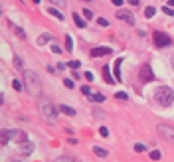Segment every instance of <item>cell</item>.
<instances>
[{
    "label": "cell",
    "instance_id": "1",
    "mask_svg": "<svg viewBox=\"0 0 174 162\" xmlns=\"http://www.w3.org/2000/svg\"><path fill=\"white\" fill-rule=\"evenodd\" d=\"M38 107H40V115H42V119L46 121V123H58V111H60V107L55 109L54 107V103L50 101V99H46V97H40L38 99Z\"/></svg>",
    "mask_w": 174,
    "mask_h": 162
},
{
    "label": "cell",
    "instance_id": "2",
    "mask_svg": "<svg viewBox=\"0 0 174 162\" xmlns=\"http://www.w3.org/2000/svg\"><path fill=\"white\" fill-rule=\"evenodd\" d=\"M24 83H26V89L32 93V95H38L42 91V81L40 77L36 75L34 71H30V69H26L24 71Z\"/></svg>",
    "mask_w": 174,
    "mask_h": 162
},
{
    "label": "cell",
    "instance_id": "3",
    "mask_svg": "<svg viewBox=\"0 0 174 162\" xmlns=\"http://www.w3.org/2000/svg\"><path fill=\"white\" fill-rule=\"evenodd\" d=\"M154 99H156L158 105L168 107V105H172V101H174V91L170 89V87H166V85H162V87H158V89L154 91Z\"/></svg>",
    "mask_w": 174,
    "mask_h": 162
},
{
    "label": "cell",
    "instance_id": "4",
    "mask_svg": "<svg viewBox=\"0 0 174 162\" xmlns=\"http://www.w3.org/2000/svg\"><path fill=\"white\" fill-rule=\"evenodd\" d=\"M156 130H158V135H160L162 140L174 144V129H172V127H168V125H158Z\"/></svg>",
    "mask_w": 174,
    "mask_h": 162
},
{
    "label": "cell",
    "instance_id": "5",
    "mask_svg": "<svg viewBox=\"0 0 174 162\" xmlns=\"http://www.w3.org/2000/svg\"><path fill=\"white\" fill-rule=\"evenodd\" d=\"M152 38H154V45H156V48H168V45H170V38H168L164 32H154Z\"/></svg>",
    "mask_w": 174,
    "mask_h": 162
},
{
    "label": "cell",
    "instance_id": "6",
    "mask_svg": "<svg viewBox=\"0 0 174 162\" xmlns=\"http://www.w3.org/2000/svg\"><path fill=\"white\" fill-rule=\"evenodd\" d=\"M139 75H141V79L145 81V83H148V81H152V79H154V73H152V69H150V65H148V63H145L141 67Z\"/></svg>",
    "mask_w": 174,
    "mask_h": 162
},
{
    "label": "cell",
    "instance_id": "7",
    "mask_svg": "<svg viewBox=\"0 0 174 162\" xmlns=\"http://www.w3.org/2000/svg\"><path fill=\"white\" fill-rule=\"evenodd\" d=\"M117 18H119V20H125L127 24H131V26L134 24L133 14H131V12H127V10H119V12H117Z\"/></svg>",
    "mask_w": 174,
    "mask_h": 162
},
{
    "label": "cell",
    "instance_id": "8",
    "mask_svg": "<svg viewBox=\"0 0 174 162\" xmlns=\"http://www.w3.org/2000/svg\"><path fill=\"white\" fill-rule=\"evenodd\" d=\"M109 53H111V48H105V45H101V48H93V50H91V55H93V58L109 55Z\"/></svg>",
    "mask_w": 174,
    "mask_h": 162
},
{
    "label": "cell",
    "instance_id": "9",
    "mask_svg": "<svg viewBox=\"0 0 174 162\" xmlns=\"http://www.w3.org/2000/svg\"><path fill=\"white\" fill-rule=\"evenodd\" d=\"M103 77H105V81H107V83H115V81H117V79L111 77V71H109V67H107V65L103 67Z\"/></svg>",
    "mask_w": 174,
    "mask_h": 162
},
{
    "label": "cell",
    "instance_id": "10",
    "mask_svg": "<svg viewBox=\"0 0 174 162\" xmlns=\"http://www.w3.org/2000/svg\"><path fill=\"white\" fill-rule=\"evenodd\" d=\"M89 99H91V101H95V103H103V101H105V95H101V93H91V95H89Z\"/></svg>",
    "mask_w": 174,
    "mask_h": 162
},
{
    "label": "cell",
    "instance_id": "11",
    "mask_svg": "<svg viewBox=\"0 0 174 162\" xmlns=\"http://www.w3.org/2000/svg\"><path fill=\"white\" fill-rule=\"evenodd\" d=\"M12 136H14V130H10V132H8V130H2V144H8V140H10Z\"/></svg>",
    "mask_w": 174,
    "mask_h": 162
},
{
    "label": "cell",
    "instance_id": "12",
    "mask_svg": "<svg viewBox=\"0 0 174 162\" xmlns=\"http://www.w3.org/2000/svg\"><path fill=\"white\" fill-rule=\"evenodd\" d=\"M121 63H123V59L115 61V79H121Z\"/></svg>",
    "mask_w": 174,
    "mask_h": 162
},
{
    "label": "cell",
    "instance_id": "13",
    "mask_svg": "<svg viewBox=\"0 0 174 162\" xmlns=\"http://www.w3.org/2000/svg\"><path fill=\"white\" fill-rule=\"evenodd\" d=\"M60 111H63L65 115H69V117H73V115H75V109L67 107V105H60Z\"/></svg>",
    "mask_w": 174,
    "mask_h": 162
},
{
    "label": "cell",
    "instance_id": "14",
    "mask_svg": "<svg viewBox=\"0 0 174 162\" xmlns=\"http://www.w3.org/2000/svg\"><path fill=\"white\" fill-rule=\"evenodd\" d=\"M154 12H156V8H154V6H147V8H145V16H147V18H152Z\"/></svg>",
    "mask_w": 174,
    "mask_h": 162
},
{
    "label": "cell",
    "instance_id": "15",
    "mask_svg": "<svg viewBox=\"0 0 174 162\" xmlns=\"http://www.w3.org/2000/svg\"><path fill=\"white\" fill-rule=\"evenodd\" d=\"M14 65H16V69H20V71H24V65H22V59L18 58V55H14Z\"/></svg>",
    "mask_w": 174,
    "mask_h": 162
},
{
    "label": "cell",
    "instance_id": "16",
    "mask_svg": "<svg viewBox=\"0 0 174 162\" xmlns=\"http://www.w3.org/2000/svg\"><path fill=\"white\" fill-rule=\"evenodd\" d=\"M50 14H52V16H55L58 20H63V14H61L60 10H55V8H50Z\"/></svg>",
    "mask_w": 174,
    "mask_h": 162
},
{
    "label": "cell",
    "instance_id": "17",
    "mask_svg": "<svg viewBox=\"0 0 174 162\" xmlns=\"http://www.w3.org/2000/svg\"><path fill=\"white\" fill-rule=\"evenodd\" d=\"M47 42H50V36H47V34H44V36L38 38V45H44V44H47Z\"/></svg>",
    "mask_w": 174,
    "mask_h": 162
},
{
    "label": "cell",
    "instance_id": "18",
    "mask_svg": "<svg viewBox=\"0 0 174 162\" xmlns=\"http://www.w3.org/2000/svg\"><path fill=\"white\" fill-rule=\"evenodd\" d=\"M93 152H95V154H97V156H103V158H105V156H107V150H103V148H99V146H95V148H93Z\"/></svg>",
    "mask_w": 174,
    "mask_h": 162
},
{
    "label": "cell",
    "instance_id": "19",
    "mask_svg": "<svg viewBox=\"0 0 174 162\" xmlns=\"http://www.w3.org/2000/svg\"><path fill=\"white\" fill-rule=\"evenodd\" d=\"M32 150H34V146L32 144H28V146H22V154H32Z\"/></svg>",
    "mask_w": 174,
    "mask_h": 162
},
{
    "label": "cell",
    "instance_id": "20",
    "mask_svg": "<svg viewBox=\"0 0 174 162\" xmlns=\"http://www.w3.org/2000/svg\"><path fill=\"white\" fill-rule=\"evenodd\" d=\"M10 26H12L14 30H16V34H18L20 38H26V34H24V30H22V28H18V26H16V24H10Z\"/></svg>",
    "mask_w": 174,
    "mask_h": 162
},
{
    "label": "cell",
    "instance_id": "21",
    "mask_svg": "<svg viewBox=\"0 0 174 162\" xmlns=\"http://www.w3.org/2000/svg\"><path fill=\"white\" fill-rule=\"evenodd\" d=\"M73 20H75V24H77L79 28H83V26H85V22H83V20H81L79 16H77V14H73Z\"/></svg>",
    "mask_w": 174,
    "mask_h": 162
},
{
    "label": "cell",
    "instance_id": "22",
    "mask_svg": "<svg viewBox=\"0 0 174 162\" xmlns=\"http://www.w3.org/2000/svg\"><path fill=\"white\" fill-rule=\"evenodd\" d=\"M65 50H73V42L69 36H65Z\"/></svg>",
    "mask_w": 174,
    "mask_h": 162
},
{
    "label": "cell",
    "instance_id": "23",
    "mask_svg": "<svg viewBox=\"0 0 174 162\" xmlns=\"http://www.w3.org/2000/svg\"><path fill=\"white\" fill-rule=\"evenodd\" d=\"M150 158H152V160H160V150H152V152H150Z\"/></svg>",
    "mask_w": 174,
    "mask_h": 162
},
{
    "label": "cell",
    "instance_id": "24",
    "mask_svg": "<svg viewBox=\"0 0 174 162\" xmlns=\"http://www.w3.org/2000/svg\"><path fill=\"white\" fill-rule=\"evenodd\" d=\"M63 85H65L67 89H73V87H75V83L71 81V79H63Z\"/></svg>",
    "mask_w": 174,
    "mask_h": 162
},
{
    "label": "cell",
    "instance_id": "25",
    "mask_svg": "<svg viewBox=\"0 0 174 162\" xmlns=\"http://www.w3.org/2000/svg\"><path fill=\"white\" fill-rule=\"evenodd\" d=\"M162 12L166 14V16H174V8H168V6H164V8H162Z\"/></svg>",
    "mask_w": 174,
    "mask_h": 162
},
{
    "label": "cell",
    "instance_id": "26",
    "mask_svg": "<svg viewBox=\"0 0 174 162\" xmlns=\"http://www.w3.org/2000/svg\"><path fill=\"white\" fill-rule=\"evenodd\" d=\"M67 65H69L71 69H77V67H79V65H81V61H77V59H75V61H69V63H67Z\"/></svg>",
    "mask_w": 174,
    "mask_h": 162
},
{
    "label": "cell",
    "instance_id": "27",
    "mask_svg": "<svg viewBox=\"0 0 174 162\" xmlns=\"http://www.w3.org/2000/svg\"><path fill=\"white\" fill-rule=\"evenodd\" d=\"M97 24H99V26H105V28L109 26V22H107L105 18H99V20H97Z\"/></svg>",
    "mask_w": 174,
    "mask_h": 162
},
{
    "label": "cell",
    "instance_id": "28",
    "mask_svg": "<svg viewBox=\"0 0 174 162\" xmlns=\"http://www.w3.org/2000/svg\"><path fill=\"white\" fill-rule=\"evenodd\" d=\"M81 93H83V95H87V97L91 95V93H89V87H87V85H83V87H81Z\"/></svg>",
    "mask_w": 174,
    "mask_h": 162
},
{
    "label": "cell",
    "instance_id": "29",
    "mask_svg": "<svg viewBox=\"0 0 174 162\" xmlns=\"http://www.w3.org/2000/svg\"><path fill=\"white\" fill-rule=\"evenodd\" d=\"M83 16H85L87 20H91V18H93V14H91V10H83Z\"/></svg>",
    "mask_w": 174,
    "mask_h": 162
},
{
    "label": "cell",
    "instance_id": "30",
    "mask_svg": "<svg viewBox=\"0 0 174 162\" xmlns=\"http://www.w3.org/2000/svg\"><path fill=\"white\" fill-rule=\"evenodd\" d=\"M12 87H14L16 91H20V89H22V83H20V81H14V83H12Z\"/></svg>",
    "mask_w": 174,
    "mask_h": 162
},
{
    "label": "cell",
    "instance_id": "31",
    "mask_svg": "<svg viewBox=\"0 0 174 162\" xmlns=\"http://www.w3.org/2000/svg\"><path fill=\"white\" fill-rule=\"evenodd\" d=\"M99 132H101V135H103V136H107V135H109L107 127H101V129H99Z\"/></svg>",
    "mask_w": 174,
    "mask_h": 162
},
{
    "label": "cell",
    "instance_id": "32",
    "mask_svg": "<svg viewBox=\"0 0 174 162\" xmlns=\"http://www.w3.org/2000/svg\"><path fill=\"white\" fill-rule=\"evenodd\" d=\"M85 79H87V81H93V73L87 71V73H85Z\"/></svg>",
    "mask_w": 174,
    "mask_h": 162
},
{
    "label": "cell",
    "instance_id": "33",
    "mask_svg": "<svg viewBox=\"0 0 174 162\" xmlns=\"http://www.w3.org/2000/svg\"><path fill=\"white\" fill-rule=\"evenodd\" d=\"M117 99H127V93H123V91H119V93H117Z\"/></svg>",
    "mask_w": 174,
    "mask_h": 162
},
{
    "label": "cell",
    "instance_id": "34",
    "mask_svg": "<svg viewBox=\"0 0 174 162\" xmlns=\"http://www.w3.org/2000/svg\"><path fill=\"white\" fill-rule=\"evenodd\" d=\"M111 2H113L115 6H123V2H125V0H111Z\"/></svg>",
    "mask_w": 174,
    "mask_h": 162
},
{
    "label": "cell",
    "instance_id": "35",
    "mask_svg": "<svg viewBox=\"0 0 174 162\" xmlns=\"http://www.w3.org/2000/svg\"><path fill=\"white\" fill-rule=\"evenodd\" d=\"M52 2H54V4H58V6H63V4H65V0H52Z\"/></svg>",
    "mask_w": 174,
    "mask_h": 162
},
{
    "label": "cell",
    "instance_id": "36",
    "mask_svg": "<svg viewBox=\"0 0 174 162\" xmlns=\"http://www.w3.org/2000/svg\"><path fill=\"white\" fill-rule=\"evenodd\" d=\"M134 150H137V152H142V150H145V146H142V144H137V146H134Z\"/></svg>",
    "mask_w": 174,
    "mask_h": 162
},
{
    "label": "cell",
    "instance_id": "37",
    "mask_svg": "<svg viewBox=\"0 0 174 162\" xmlns=\"http://www.w3.org/2000/svg\"><path fill=\"white\" fill-rule=\"evenodd\" d=\"M52 52H54V53H60L61 50H60V48H58V45H52Z\"/></svg>",
    "mask_w": 174,
    "mask_h": 162
},
{
    "label": "cell",
    "instance_id": "38",
    "mask_svg": "<svg viewBox=\"0 0 174 162\" xmlns=\"http://www.w3.org/2000/svg\"><path fill=\"white\" fill-rule=\"evenodd\" d=\"M129 4H133V6H139V0H127Z\"/></svg>",
    "mask_w": 174,
    "mask_h": 162
},
{
    "label": "cell",
    "instance_id": "39",
    "mask_svg": "<svg viewBox=\"0 0 174 162\" xmlns=\"http://www.w3.org/2000/svg\"><path fill=\"white\" fill-rule=\"evenodd\" d=\"M168 4H170V6H172V8H174V0H168Z\"/></svg>",
    "mask_w": 174,
    "mask_h": 162
},
{
    "label": "cell",
    "instance_id": "40",
    "mask_svg": "<svg viewBox=\"0 0 174 162\" xmlns=\"http://www.w3.org/2000/svg\"><path fill=\"white\" fill-rule=\"evenodd\" d=\"M32 2H36V4H38V2H40V0H32Z\"/></svg>",
    "mask_w": 174,
    "mask_h": 162
},
{
    "label": "cell",
    "instance_id": "41",
    "mask_svg": "<svg viewBox=\"0 0 174 162\" xmlns=\"http://www.w3.org/2000/svg\"><path fill=\"white\" fill-rule=\"evenodd\" d=\"M12 162H22V160H12Z\"/></svg>",
    "mask_w": 174,
    "mask_h": 162
}]
</instances>
